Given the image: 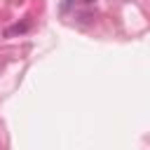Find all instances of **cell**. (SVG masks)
<instances>
[{"label":"cell","instance_id":"cell-1","mask_svg":"<svg viewBox=\"0 0 150 150\" xmlns=\"http://www.w3.org/2000/svg\"><path fill=\"white\" fill-rule=\"evenodd\" d=\"M26 30H30V19H23L21 23H14L12 28H7V30H5V35H7V38H12V35H21V33H26Z\"/></svg>","mask_w":150,"mask_h":150},{"label":"cell","instance_id":"cell-2","mask_svg":"<svg viewBox=\"0 0 150 150\" xmlns=\"http://www.w3.org/2000/svg\"><path fill=\"white\" fill-rule=\"evenodd\" d=\"M82 2H87V5H89V2H94V0H82Z\"/></svg>","mask_w":150,"mask_h":150}]
</instances>
